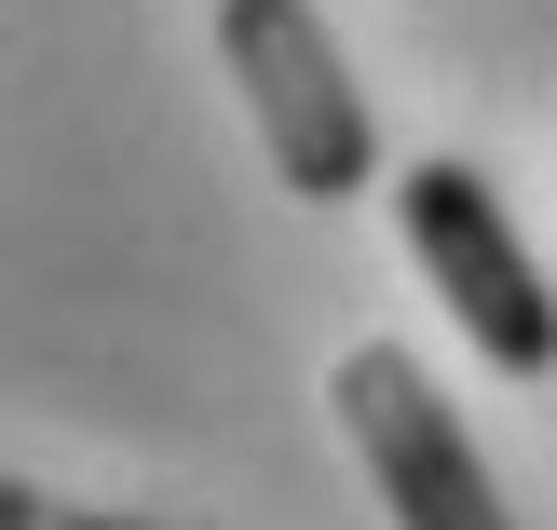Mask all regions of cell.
<instances>
[{
	"label": "cell",
	"mask_w": 557,
	"mask_h": 530,
	"mask_svg": "<svg viewBox=\"0 0 557 530\" xmlns=\"http://www.w3.org/2000/svg\"><path fill=\"white\" fill-rule=\"evenodd\" d=\"M218 69H232L245 123H259L272 177L299 205H354L381 177V123H368V82H354L341 27L313 0H218Z\"/></svg>",
	"instance_id": "obj_1"
},
{
	"label": "cell",
	"mask_w": 557,
	"mask_h": 530,
	"mask_svg": "<svg viewBox=\"0 0 557 530\" xmlns=\"http://www.w3.org/2000/svg\"><path fill=\"white\" fill-rule=\"evenodd\" d=\"M0 530H150V517H123V504H54V490H14V504H0Z\"/></svg>",
	"instance_id": "obj_4"
},
{
	"label": "cell",
	"mask_w": 557,
	"mask_h": 530,
	"mask_svg": "<svg viewBox=\"0 0 557 530\" xmlns=\"http://www.w3.org/2000/svg\"><path fill=\"white\" fill-rule=\"evenodd\" d=\"M395 218H408V259H422V286L449 299V326L490 354L504 381H557V286H544V259L517 245V218H504V190L476 177V163H408L395 177Z\"/></svg>",
	"instance_id": "obj_2"
},
{
	"label": "cell",
	"mask_w": 557,
	"mask_h": 530,
	"mask_svg": "<svg viewBox=\"0 0 557 530\" xmlns=\"http://www.w3.org/2000/svg\"><path fill=\"white\" fill-rule=\"evenodd\" d=\"M326 395H341V435H354V463H368V490L395 504V530H517L504 490H490V463H476V435L449 422V395H435L395 341H354L341 368H326Z\"/></svg>",
	"instance_id": "obj_3"
}]
</instances>
